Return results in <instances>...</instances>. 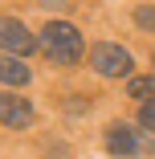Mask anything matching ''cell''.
<instances>
[{
  "label": "cell",
  "instance_id": "cell-10",
  "mask_svg": "<svg viewBox=\"0 0 155 159\" xmlns=\"http://www.w3.org/2000/svg\"><path fill=\"white\" fill-rule=\"evenodd\" d=\"M45 8H66V0H41Z\"/></svg>",
  "mask_w": 155,
  "mask_h": 159
},
{
  "label": "cell",
  "instance_id": "cell-5",
  "mask_svg": "<svg viewBox=\"0 0 155 159\" xmlns=\"http://www.w3.org/2000/svg\"><path fill=\"white\" fill-rule=\"evenodd\" d=\"M0 122H4V126H29V122H33V106H29V98L0 94Z\"/></svg>",
  "mask_w": 155,
  "mask_h": 159
},
{
  "label": "cell",
  "instance_id": "cell-2",
  "mask_svg": "<svg viewBox=\"0 0 155 159\" xmlns=\"http://www.w3.org/2000/svg\"><path fill=\"white\" fill-rule=\"evenodd\" d=\"M106 151H110L114 159H131V155H151L155 143H151L143 131H135L131 122H114L110 131H106Z\"/></svg>",
  "mask_w": 155,
  "mask_h": 159
},
{
  "label": "cell",
  "instance_id": "cell-1",
  "mask_svg": "<svg viewBox=\"0 0 155 159\" xmlns=\"http://www.w3.org/2000/svg\"><path fill=\"white\" fill-rule=\"evenodd\" d=\"M37 45H41V53L53 61V66H74V61H82V53H86L82 33H78L74 25H66V20H49L41 29Z\"/></svg>",
  "mask_w": 155,
  "mask_h": 159
},
{
  "label": "cell",
  "instance_id": "cell-8",
  "mask_svg": "<svg viewBox=\"0 0 155 159\" xmlns=\"http://www.w3.org/2000/svg\"><path fill=\"white\" fill-rule=\"evenodd\" d=\"M139 122H143V131H151V135H155V102H147V106L139 110Z\"/></svg>",
  "mask_w": 155,
  "mask_h": 159
},
{
  "label": "cell",
  "instance_id": "cell-11",
  "mask_svg": "<svg viewBox=\"0 0 155 159\" xmlns=\"http://www.w3.org/2000/svg\"><path fill=\"white\" fill-rule=\"evenodd\" d=\"M151 66H155V53H151ZM151 78H155V70H151Z\"/></svg>",
  "mask_w": 155,
  "mask_h": 159
},
{
  "label": "cell",
  "instance_id": "cell-9",
  "mask_svg": "<svg viewBox=\"0 0 155 159\" xmlns=\"http://www.w3.org/2000/svg\"><path fill=\"white\" fill-rule=\"evenodd\" d=\"M135 20H139L143 29H155V8H139V12H135Z\"/></svg>",
  "mask_w": 155,
  "mask_h": 159
},
{
  "label": "cell",
  "instance_id": "cell-3",
  "mask_svg": "<svg viewBox=\"0 0 155 159\" xmlns=\"http://www.w3.org/2000/svg\"><path fill=\"white\" fill-rule=\"evenodd\" d=\"M90 66H94L102 78H127L131 74V53L122 49V45H94L90 49Z\"/></svg>",
  "mask_w": 155,
  "mask_h": 159
},
{
  "label": "cell",
  "instance_id": "cell-6",
  "mask_svg": "<svg viewBox=\"0 0 155 159\" xmlns=\"http://www.w3.org/2000/svg\"><path fill=\"white\" fill-rule=\"evenodd\" d=\"M0 82L4 86H25L29 82V66L21 57H0Z\"/></svg>",
  "mask_w": 155,
  "mask_h": 159
},
{
  "label": "cell",
  "instance_id": "cell-4",
  "mask_svg": "<svg viewBox=\"0 0 155 159\" xmlns=\"http://www.w3.org/2000/svg\"><path fill=\"white\" fill-rule=\"evenodd\" d=\"M0 49H8L12 57H29V53L37 49V37L25 29V20L0 16Z\"/></svg>",
  "mask_w": 155,
  "mask_h": 159
},
{
  "label": "cell",
  "instance_id": "cell-7",
  "mask_svg": "<svg viewBox=\"0 0 155 159\" xmlns=\"http://www.w3.org/2000/svg\"><path fill=\"white\" fill-rule=\"evenodd\" d=\"M131 98H139L143 106L155 102V78H131Z\"/></svg>",
  "mask_w": 155,
  "mask_h": 159
}]
</instances>
